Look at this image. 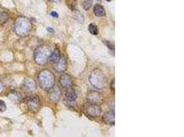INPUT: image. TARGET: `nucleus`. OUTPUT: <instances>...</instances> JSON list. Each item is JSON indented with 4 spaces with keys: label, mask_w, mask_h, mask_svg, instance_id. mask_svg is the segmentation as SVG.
<instances>
[{
    "label": "nucleus",
    "mask_w": 184,
    "mask_h": 137,
    "mask_svg": "<svg viewBox=\"0 0 184 137\" xmlns=\"http://www.w3.org/2000/svg\"><path fill=\"white\" fill-rule=\"evenodd\" d=\"M85 113L92 118L98 117L101 113V109L97 104H90L85 109Z\"/></svg>",
    "instance_id": "obj_7"
},
{
    "label": "nucleus",
    "mask_w": 184,
    "mask_h": 137,
    "mask_svg": "<svg viewBox=\"0 0 184 137\" xmlns=\"http://www.w3.org/2000/svg\"><path fill=\"white\" fill-rule=\"evenodd\" d=\"M32 23L30 20L25 16H19L14 24V32L20 37L26 36L32 30Z\"/></svg>",
    "instance_id": "obj_1"
},
{
    "label": "nucleus",
    "mask_w": 184,
    "mask_h": 137,
    "mask_svg": "<svg viewBox=\"0 0 184 137\" xmlns=\"http://www.w3.org/2000/svg\"><path fill=\"white\" fill-rule=\"evenodd\" d=\"M66 5L72 10H76L77 9L76 0H66Z\"/></svg>",
    "instance_id": "obj_18"
},
{
    "label": "nucleus",
    "mask_w": 184,
    "mask_h": 137,
    "mask_svg": "<svg viewBox=\"0 0 184 137\" xmlns=\"http://www.w3.org/2000/svg\"><path fill=\"white\" fill-rule=\"evenodd\" d=\"M61 97V91L58 86H53L49 89L48 98L53 102H57Z\"/></svg>",
    "instance_id": "obj_8"
},
{
    "label": "nucleus",
    "mask_w": 184,
    "mask_h": 137,
    "mask_svg": "<svg viewBox=\"0 0 184 137\" xmlns=\"http://www.w3.org/2000/svg\"><path fill=\"white\" fill-rule=\"evenodd\" d=\"M8 97L14 103H20L22 101V96L18 91H12L8 95Z\"/></svg>",
    "instance_id": "obj_13"
},
{
    "label": "nucleus",
    "mask_w": 184,
    "mask_h": 137,
    "mask_svg": "<svg viewBox=\"0 0 184 137\" xmlns=\"http://www.w3.org/2000/svg\"><path fill=\"white\" fill-rule=\"evenodd\" d=\"M4 86L1 81H0V95L2 94V93L4 92Z\"/></svg>",
    "instance_id": "obj_23"
},
{
    "label": "nucleus",
    "mask_w": 184,
    "mask_h": 137,
    "mask_svg": "<svg viewBox=\"0 0 184 137\" xmlns=\"http://www.w3.org/2000/svg\"><path fill=\"white\" fill-rule=\"evenodd\" d=\"M104 43H105V45H107L108 47H109L110 49H115V47H114V45L111 42H110L109 41H105Z\"/></svg>",
    "instance_id": "obj_22"
},
{
    "label": "nucleus",
    "mask_w": 184,
    "mask_h": 137,
    "mask_svg": "<svg viewBox=\"0 0 184 137\" xmlns=\"http://www.w3.org/2000/svg\"><path fill=\"white\" fill-rule=\"evenodd\" d=\"M92 5V0H85V1L82 3V8H84L85 10H88L91 8Z\"/></svg>",
    "instance_id": "obj_20"
},
{
    "label": "nucleus",
    "mask_w": 184,
    "mask_h": 137,
    "mask_svg": "<svg viewBox=\"0 0 184 137\" xmlns=\"http://www.w3.org/2000/svg\"><path fill=\"white\" fill-rule=\"evenodd\" d=\"M25 103H26L29 111L32 112V113H37L40 108V99L37 95H32L26 97L25 99Z\"/></svg>",
    "instance_id": "obj_5"
},
{
    "label": "nucleus",
    "mask_w": 184,
    "mask_h": 137,
    "mask_svg": "<svg viewBox=\"0 0 184 137\" xmlns=\"http://www.w3.org/2000/svg\"><path fill=\"white\" fill-rule=\"evenodd\" d=\"M94 13L96 16H99V17H101V16H104L105 15V10L104 8L101 5L99 4H96L94 7Z\"/></svg>",
    "instance_id": "obj_16"
},
{
    "label": "nucleus",
    "mask_w": 184,
    "mask_h": 137,
    "mask_svg": "<svg viewBox=\"0 0 184 137\" xmlns=\"http://www.w3.org/2000/svg\"><path fill=\"white\" fill-rule=\"evenodd\" d=\"M103 100V95L97 91H90L87 94V101L91 104H98Z\"/></svg>",
    "instance_id": "obj_6"
},
{
    "label": "nucleus",
    "mask_w": 184,
    "mask_h": 137,
    "mask_svg": "<svg viewBox=\"0 0 184 137\" xmlns=\"http://www.w3.org/2000/svg\"><path fill=\"white\" fill-rule=\"evenodd\" d=\"M47 30L49 32H52V33H54V30L53 28H47Z\"/></svg>",
    "instance_id": "obj_26"
},
{
    "label": "nucleus",
    "mask_w": 184,
    "mask_h": 137,
    "mask_svg": "<svg viewBox=\"0 0 184 137\" xmlns=\"http://www.w3.org/2000/svg\"><path fill=\"white\" fill-rule=\"evenodd\" d=\"M66 101H75L77 98V95L73 89L68 88L66 93Z\"/></svg>",
    "instance_id": "obj_15"
},
{
    "label": "nucleus",
    "mask_w": 184,
    "mask_h": 137,
    "mask_svg": "<svg viewBox=\"0 0 184 137\" xmlns=\"http://www.w3.org/2000/svg\"><path fill=\"white\" fill-rule=\"evenodd\" d=\"M106 1H110L111 0H106Z\"/></svg>",
    "instance_id": "obj_27"
},
{
    "label": "nucleus",
    "mask_w": 184,
    "mask_h": 137,
    "mask_svg": "<svg viewBox=\"0 0 184 137\" xmlns=\"http://www.w3.org/2000/svg\"><path fill=\"white\" fill-rule=\"evenodd\" d=\"M23 88L27 92H33L37 88L36 83L32 78H27L23 84Z\"/></svg>",
    "instance_id": "obj_9"
},
{
    "label": "nucleus",
    "mask_w": 184,
    "mask_h": 137,
    "mask_svg": "<svg viewBox=\"0 0 184 137\" xmlns=\"http://www.w3.org/2000/svg\"><path fill=\"white\" fill-rule=\"evenodd\" d=\"M67 68V61L65 58H61L59 61L56 63L55 69L59 73H62L65 71Z\"/></svg>",
    "instance_id": "obj_12"
},
{
    "label": "nucleus",
    "mask_w": 184,
    "mask_h": 137,
    "mask_svg": "<svg viewBox=\"0 0 184 137\" xmlns=\"http://www.w3.org/2000/svg\"><path fill=\"white\" fill-rule=\"evenodd\" d=\"M51 16H53V17H55V18H57L58 16H59V15H58V13L57 12H56L55 11L53 12H51Z\"/></svg>",
    "instance_id": "obj_24"
},
{
    "label": "nucleus",
    "mask_w": 184,
    "mask_h": 137,
    "mask_svg": "<svg viewBox=\"0 0 184 137\" xmlns=\"http://www.w3.org/2000/svg\"><path fill=\"white\" fill-rule=\"evenodd\" d=\"M89 81L93 86L97 89H103L107 84V78L99 68L93 70L89 76Z\"/></svg>",
    "instance_id": "obj_2"
},
{
    "label": "nucleus",
    "mask_w": 184,
    "mask_h": 137,
    "mask_svg": "<svg viewBox=\"0 0 184 137\" xmlns=\"http://www.w3.org/2000/svg\"><path fill=\"white\" fill-rule=\"evenodd\" d=\"M51 49L47 45H41L35 49L34 59L35 63L40 66H43L48 63L51 54Z\"/></svg>",
    "instance_id": "obj_4"
},
{
    "label": "nucleus",
    "mask_w": 184,
    "mask_h": 137,
    "mask_svg": "<svg viewBox=\"0 0 184 137\" xmlns=\"http://www.w3.org/2000/svg\"><path fill=\"white\" fill-rule=\"evenodd\" d=\"M88 31L91 34L97 35L99 33V29L95 24H90L88 26Z\"/></svg>",
    "instance_id": "obj_19"
},
{
    "label": "nucleus",
    "mask_w": 184,
    "mask_h": 137,
    "mask_svg": "<svg viewBox=\"0 0 184 137\" xmlns=\"http://www.w3.org/2000/svg\"><path fill=\"white\" fill-rule=\"evenodd\" d=\"M59 82L60 84L61 85V86L63 87V88H70L72 84L71 76L68 74H63L61 77H60Z\"/></svg>",
    "instance_id": "obj_10"
},
{
    "label": "nucleus",
    "mask_w": 184,
    "mask_h": 137,
    "mask_svg": "<svg viewBox=\"0 0 184 137\" xmlns=\"http://www.w3.org/2000/svg\"><path fill=\"white\" fill-rule=\"evenodd\" d=\"M38 82L41 88L48 91L55 84V76L51 71L44 69L39 73Z\"/></svg>",
    "instance_id": "obj_3"
},
{
    "label": "nucleus",
    "mask_w": 184,
    "mask_h": 137,
    "mask_svg": "<svg viewBox=\"0 0 184 137\" xmlns=\"http://www.w3.org/2000/svg\"><path fill=\"white\" fill-rule=\"evenodd\" d=\"M102 119L108 125H114L115 123V115L114 112H106L103 114Z\"/></svg>",
    "instance_id": "obj_11"
},
{
    "label": "nucleus",
    "mask_w": 184,
    "mask_h": 137,
    "mask_svg": "<svg viewBox=\"0 0 184 137\" xmlns=\"http://www.w3.org/2000/svg\"><path fill=\"white\" fill-rule=\"evenodd\" d=\"M111 88H112V90L115 91V80H113V81H112Z\"/></svg>",
    "instance_id": "obj_25"
},
{
    "label": "nucleus",
    "mask_w": 184,
    "mask_h": 137,
    "mask_svg": "<svg viewBox=\"0 0 184 137\" xmlns=\"http://www.w3.org/2000/svg\"><path fill=\"white\" fill-rule=\"evenodd\" d=\"M6 110V104L3 100H0V113H4Z\"/></svg>",
    "instance_id": "obj_21"
},
{
    "label": "nucleus",
    "mask_w": 184,
    "mask_h": 137,
    "mask_svg": "<svg viewBox=\"0 0 184 137\" xmlns=\"http://www.w3.org/2000/svg\"><path fill=\"white\" fill-rule=\"evenodd\" d=\"M9 18V15L7 12L0 10V25H3L7 22Z\"/></svg>",
    "instance_id": "obj_17"
},
{
    "label": "nucleus",
    "mask_w": 184,
    "mask_h": 137,
    "mask_svg": "<svg viewBox=\"0 0 184 137\" xmlns=\"http://www.w3.org/2000/svg\"><path fill=\"white\" fill-rule=\"evenodd\" d=\"M60 59H61L60 51L58 49H55L53 52H51L48 61H50L52 63H57L59 61Z\"/></svg>",
    "instance_id": "obj_14"
}]
</instances>
